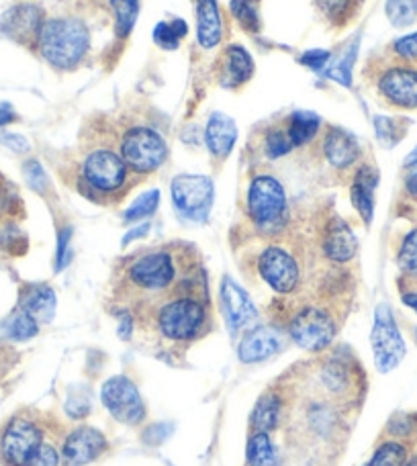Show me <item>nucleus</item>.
I'll return each mask as SVG.
<instances>
[{"label": "nucleus", "mask_w": 417, "mask_h": 466, "mask_svg": "<svg viewBox=\"0 0 417 466\" xmlns=\"http://www.w3.org/2000/svg\"><path fill=\"white\" fill-rule=\"evenodd\" d=\"M258 272L274 293L290 295L301 285V264L282 246H269L258 258Z\"/></svg>", "instance_id": "12"}, {"label": "nucleus", "mask_w": 417, "mask_h": 466, "mask_svg": "<svg viewBox=\"0 0 417 466\" xmlns=\"http://www.w3.org/2000/svg\"><path fill=\"white\" fill-rule=\"evenodd\" d=\"M188 33V25L182 19H174V21H162L156 25L154 29V41L158 47L162 49H178L180 39Z\"/></svg>", "instance_id": "32"}, {"label": "nucleus", "mask_w": 417, "mask_h": 466, "mask_svg": "<svg viewBox=\"0 0 417 466\" xmlns=\"http://www.w3.org/2000/svg\"><path fill=\"white\" fill-rule=\"evenodd\" d=\"M410 121L403 116H374V129H377V137L385 147H393L405 137Z\"/></svg>", "instance_id": "31"}, {"label": "nucleus", "mask_w": 417, "mask_h": 466, "mask_svg": "<svg viewBox=\"0 0 417 466\" xmlns=\"http://www.w3.org/2000/svg\"><path fill=\"white\" fill-rule=\"evenodd\" d=\"M156 321L162 336L174 342H188L201 334L207 323L205 299L180 293L158 309Z\"/></svg>", "instance_id": "4"}, {"label": "nucleus", "mask_w": 417, "mask_h": 466, "mask_svg": "<svg viewBox=\"0 0 417 466\" xmlns=\"http://www.w3.org/2000/svg\"><path fill=\"white\" fill-rule=\"evenodd\" d=\"M331 60V54L325 52V49H311V52H305L301 56V64L307 66V68H311L315 72H325L328 68V64Z\"/></svg>", "instance_id": "43"}, {"label": "nucleus", "mask_w": 417, "mask_h": 466, "mask_svg": "<svg viewBox=\"0 0 417 466\" xmlns=\"http://www.w3.org/2000/svg\"><path fill=\"white\" fill-rule=\"evenodd\" d=\"M172 434V423H154L144 431V442L158 446Z\"/></svg>", "instance_id": "44"}, {"label": "nucleus", "mask_w": 417, "mask_h": 466, "mask_svg": "<svg viewBox=\"0 0 417 466\" xmlns=\"http://www.w3.org/2000/svg\"><path fill=\"white\" fill-rule=\"evenodd\" d=\"M358 44H361V37H354L352 41H348L346 47L341 49L336 60H330L328 68L323 72L325 76L331 78L333 82H338L341 86L352 85V68L358 56Z\"/></svg>", "instance_id": "26"}, {"label": "nucleus", "mask_w": 417, "mask_h": 466, "mask_svg": "<svg viewBox=\"0 0 417 466\" xmlns=\"http://www.w3.org/2000/svg\"><path fill=\"white\" fill-rule=\"evenodd\" d=\"M415 342H417V328H415Z\"/></svg>", "instance_id": "54"}, {"label": "nucleus", "mask_w": 417, "mask_h": 466, "mask_svg": "<svg viewBox=\"0 0 417 466\" xmlns=\"http://www.w3.org/2000/svg\"><path fill=\"white\" fill-rule=\"evenodd\" d=\"M0 141H3V144L8 147V149H13V152H16V154H25V152H29V141L25 139L23 136H19V133H5L3 137H0Z\"/></svg>", "instance_id": "46"}, {"label": "nucleus", "mask_w": 417, "mask_h": 466, "mask_svg": "<svg viewBox=\"0 0 417 466\" xmlns=\"http://www.w3.org/2000/svg\"><path fill=\"white\" fill-rule=\"evenodd\" d=\"M402 301L412 307V309L417 313V289H412V290H403L402 293Z\"/></svg>", "instance_id": "50"}, {"label": "nucleus", "mask_w": 417, "mask_h": 466, "mask_svg": "<svg viewBox=\"0 0 417 466\" xmlns=\"http://www.w3.org/2000/svg\"><path fill=\"white\" fill-rule=\"evenodd\" d=\"M119 154L127 168L136 174H149L162 168L168 157V144L160 131L147 125H133L123 131Z\"/></svg>", "instance_id": "5"}, {"label": "nucleus", "mask_w": 417, "mask_h": 466, "mask_svg": "<svg viewBox=\"0 0 417 466\" xmlns=\"http://www.w3.org/2000/svg\"><path fill=\"white\" fill-rule=\"evenodd\" d=\"M405 466H417V456H415V459H413V461H412V462H407V464H405Z\"/></svg>", "instance_id": "53"}, {"label": "nucleus", "mask_w": 417, "mask_h": 466, "mask_svg": "<svg viewBox=\"0 0 417 466\" xmlns=\"http://www.w3.org/2000/svg\"><path fill=\"white\" fill-rule=\"evenodd\" d=\"M264 152H266V156L272 157V160H277V157H282L289 152H293V146H290L285 123L282 121H279L274 127H270L264 133Z\"/></svg>", "instance_id": "36"}, {"label": "nucleus", "mask_w": 417, "mask_h": 466, "mask_svg": "<svg viewBox=\"0 0 417 466\" xmlns=\"http://www.w3.org/2000/svg\"><path fill=\"white\" fill-rule=\"evenodd\" d=\"M231 15L248 33L260 31V0H231Z\"/></svg>", "instance_id": "33"}, {"label": "nucleus", "mask_w": 417, "mask_h": 466, "mask_svg": "<svg viewBox=\"0 0 417 466\" xmlns=\"http://www.w3.org/2000/svg\"><path fill=\"white\" fill-rule=\"evenodd\" d=\"M407 448L399 442H385L377 448L371 462L366 466H405Z\"/></svg>", "instance_id": "38"}, {"label": "nucleus", "mask_w": 417, "mask_h": 466, "mask_svg": "<svg viewBox=\"0 0 417 466\" xmlns=\"http://www.w3.org/2000/svg\"><path fill=\"white\" fill-rule=\"evenodd\" d=\"M221 305L225 321H228L231 334L252 326L258 318L254 301L231 277H223L221 280Z\"/></svg>", "instance_id": "15"}, {"label": "nucleus", "mask_w": 417, "mask_h": 466, "mask_svg": "<svg viewBox=\"0 0 417 466\" xmlns=\"http://www.w3.org/2000/svg\"><path fill=\"white\" fill-rule=\"evenodd\" d=\"M129 177L127 164L111 147H97L82 162V185L93 195H115Z\"/></svg>", "instance_id": "8"}, {"label": "nucleus", "mask_w": 417, "mask_h": 466, "mask_svg": "<svg viewBox=\"0 0 417 466\" xmlns=\"http://www.w3.org/2000/svg\"><path fill=\"white\" fill-rule=\"evenodd\" d=\"M282 123H285L287 136H289V141H290V146H293V149L311 144L317 133L321 131V125H323L321 116L311 113V111L290 113L285 116V119H282Z\"/></svg>", "instance_id": "24"}, {"label": "nucleus", "mask_w": 417, "mask_h": 466, "mask_svg": "<svg viewBox=\"0 0 417 466\" xmlns=\"http://www.w3.org/2000/svg\"><path fill=\"white\" fill-rule=\"evenodd\" d=\"M321 152L330 166L336 170H348L361 160V141L352 131L344 127H331L325 129L321 139Z\"/></svg>", "instance_id": "17"}, {"label": "nucleus", "mask_w": 417, "mask_h": 466, "mask_svg": "<svg viewBox=\"0 0 417 466\" xmlns=\"http://www.w3.org/2000/svg\"><path fill=\"white\" fill-rule=\"evenodd\" d=\"M125 279L139 293H164L177 282L178 264L170 249H152L127 266Z\"/></svg>", "instance_id": "6"}, {"label": "nucleus", "mask_w": 417, "mask_h": 466, "mask_svg": "<svg viewBox=\"0 0 417 466\" xmlns=\"http://www.w3.org/2000/svg\"><path fill=\"white\" fill-rule=\"evenodd\" d=\"M403 190L412 201H417V164L410 166V172H407L405 182H403Z\"/></svg>", "instance_id": "47"}, {"label": "nucleus", "mask_w": 417, "mask_h": 466, "mask_svg": "<svg viewBox=\"0 0 417 466\" xmlns=\"http://www.w3.org/2000/svg\"><path fill=\"white\" fill-rule=\"evenodd\" d=\"M254 76V60L244 46H228L217 64V80L228 90H238Z\"/></svg>", "instance_id": "19"}, {"label": "nucleus", "mask_w": 417, "mask_h": 466, "mask_svg": "<svg viewBox=\"0 0 417 466\" xmlns=\"http://www.w3.org/2000/svg\"><path fill=\"white\" fill-rule=\"evenodd\" d=\"M374 364L379 372L395 370L405 358V342L391 313V307L381 303L374 311V326L371 331Z\"/></svg>", "instance_id": "10"}, {"label": "nucleus", "mask_w": 417, "mask_h": 466, "mask_svg": "<svg viewBox=\"0 0 417 466\" xmlns=\"http://www.w3.org/2000/svg\"><path fill=\"white\" fill-rule=\"evenodd\" d=\"M129 334H131V318L129 315H121V326H119V336L125 339V338H129Z\"/></svg>", "instance_id": "51"}, {"label": "nucleus", "mask_w": 417, "mask_h": 466, "mask_svg": "<svg viewBox=\"0 0 417 466\" xmlns=\"http://www.w3.org/2000/svg\"><path fill=\"white\" fill-rule=\"evenodd\" d=\"M19 121V115L13 109V105L0 103V127H6V125Z\"/></svg>", "instance_id": "48"}, {"label": "nucleus", "mask_w": 417, "mask_h": 466, "mask_svg": "<svg viewBox=\"0 0 417 466\" xmlns=\"http://www.w3.org/2000/svg\"><path fill=\"white\" fill-rule=\"evenodd\" d=\"M364 78L382 106L402 113L417 111V64L399 60L385 49L371 57Z\"/></svg>", "instance_id": "1"}, {"label": "nucleus", "mask_w": 417, "mask_h": 466, "mask_svg": "<svg viewBox=\"0 0 417 466\" xmlns=\"http://www.w3.org/2000/svg\"><path fill=\"white\" fill-rule=\"evenodd\" d=\"M36 49L46 64L56 70L70 72L78 68L90 49V31L76 16L46 19L37 35Z\"/></svg>", "instance_id": "2"}, {"label": "nucleus", "mask_w": 417, "mask_h": 466, "mask_svg": "<svg viewBox=\"0 0 417 466\" xmlns=\"http://www.w3.org/2000/svg\"><path fill=\"white\" fill-rule=\"evenodd\" d=\"M238 139L236 121L225 113H213L205 127V146L215 160H225L231 154Z\"/></svg>", "instance_id": "20"}, {"label": "nucleus", "mask_w": 417, "mask_h": 466, "mask_svg": "<svg viewBox=\"0 0 417 466\" xmlns=\"http://www.w3.org/2000/svg\"><path fill=\"white\" fill-rule=\"evenodd\" d=\"M397 264L407 279H417V228L407 231L399 244Z\"/></svg>", "instance_id": "34"}, {"label": "nucleus", "mask_w": 417, "mask_h": 466, "mask_svg": "<svg viewBox=\"0 0 417 466\" xmlns=\"http://www.w3.org/2000/svg\"><path fill=\"white\" fill-rule=\"evenodd\" d=\"M279 420H280V399L274 393H269L256 403L252 418H249V426H252L254 431H266V434H269L270 430L279 426Z\"/></svg>", "instance_id": "27"}, {"label": "nucleus", "mask_w": 417, "mask_h": 466, "mask_svg": "<svg viewBox=\"0 0 417 466\" xmlns=\"http://www.w3.org/2000/svg\"><path fill=\"white\" fill-rule=\"evenodd\" d=\"M379 185V172L371 164H362L354 174L352 188H350V197H352L354 209L361 215L366 226H371L374 218V190Z\"/></svg>", "instance_id": "21"}, {"label": "nucleus", "mask_w": 417, "mask_h": 466, "mask_svg": "<svg viewBox=\"0 0 417 466\" xmlns=\"http://www.w3.org/2000/svg\"><path fill=\"white\" fill-rule=\"evenodd\" d=\"M101 401L113 418L125 426H137L146 418V405L133 380L123 377H111L101 389Z\"/></svg>", "instance_id": "13"}, {"label": "nucleus", "mask_w": 417, "mask_h": 466, "mask_svg": "<svg viewBox=\"0 0 417 466\" xmlns=\"http://www.w3.org/2000/svg\"><path fill=\"white\" fill-rule=\"evenodd\" d=\"M172 205L185 221L205 223L211 215L215 187L213 180L201 174H178L170 185Z\"/></svg>", "instance_id": "7"}, {"label": "nucleus", "mask_w": 417, "mask_h": 466, "mask_svg": "<svg viewBox=\"0 0 417 466\" xmlns=\"http://www.w3.org/2000/svg\"><path fill=\"white\" fill-rule=\"evenodd\" d=\"M246 459L249 466H279V452L266 431H254L248 440Z\"/></svg>", "instance_id": "28"}, {"label": "nucleus", "mask_w": 417, "mask_h": 466, "mask_svg": "<svg viewBox=\"0 0 417 466\" xmlns=\"http://www.w3.org/2000/svg\"><path fill=\"white\" fill-rule=\"evenodd\" d=\"M23 174H25V180H27V185L37 190V193H46L47 188V177H46V170L41 168V164L37 160H27L23 164Z\"/></svg>", "instance_id": "41"}, {"label": "nucleus", "mask_w": 417, "mask_h": 466, "mask_svg": "<svg viewBox=\"0 0 417 466\" xmlns=\"http://www.w3.org/2000/svg\"><path fill=\"white\" fill-rule=\"evenodd\" d=\"M413 164H417V146L413 147V152L405 157V166H407V168H410V166H413Z\"/></svg>", "instance_id": "52"}, {"label": "nucleus", "mask_w": 417, "mask_h": 466, "mask_svg": "<svg viewBox=\"0 0 417 466\" xmlns=\"http://www.w3.org/2000/svg\"><path fill=\"white\" fill-rule=\"evenodd\" d=\"M41 446L44 434L37 423L27 418H13L0 434V462L5 466H31Z\"/></svg>", "instance_id": "9"}, {"label": "nucleus", "mask_w": 417, "mask_h": 466, "mask_svg": "<svg viewBox=\"0 0 417 466\" xmlns=\"http://www.w3.org/2000/svg\"><path fill=\"white\" fill-rule=\"evenodd\" d=\"M158 205H160V190H147V193L139 195L136 201L131 203V207L127 211H125V221L133 223V221H144L147 219L149 215H154Z\"/></svg>", "instance_id": "37"}, {"label": "nucleus", "mask_w": 417, "mask_h": 466, "mask_svg": "<svg viewBox=\"0 0 417 466\" xmlns=\"http://www.w3.org/2000/svg\"><path fill=\"white\" fill-rule=\"evenodd\" d=\"M115 16L117 37H129L139 15V0H108Z\"/></svg>", "instance_id": "30"}, {"label": "nucleus", "mask_w": 417, "mask_h": 466, "mask_svg": "<svg viewBox=\"0 0 417 466\" xmlns=\"http://www.w3.org/2000/svg\"><path fill=\"white\" fill-rule=\"evenodd\" d=\"M37 331H39V323L33 319L29 313L19 311V313H15L11 319H8L6 334L11 336L13 339H19V342L36 338Z\"/></svg>", "instance_id": "39"}, {"label": "nucleus", "mask_w": 417, "mask_h": 466, "mask_svg": "<svg viewBox=\"0 0 417 466\" xmlns=\"http://www.w3.org/2000/svg\"><path fill=\"white\" fill-rule=\"evenodd\" d=\"M107 451V438L95 428H78L68 434L62 446L66 466H86Z\"/></svg>", "instance_id": "16"}, {"label": "nucleus", "mask_w": 417, "mask_h": 466, "mask_svg": "<svg viewBox=\"0 0 417 466\" xmlns=\"http://www.w3.org/2000/svg\"><path fill=\"white\" fill-rule=\"evenodd\" d=\"M336 321L323 307L307 305L290 321L289 334L299 348L307 352H320L331 344V339L336 338Z\"/></svg>", "instance_id": "11"}, {"label": "nucleus", "mask_w": 417, "mask_h": 466, "mask_svg": "<svg viewBox=\"0 0 417 466\" xmlns=\"http://www.w3.org/2000/svg\"><path fill=\"white\" fill-rule=\"evenodd\" d=\"M57 462H60V454H57L56 448L44 444L39 448L36 461H33L31 466H57Z\"/></svg>", "instance_id": "45"}, {"label": "nucleus", "mask_w": 417, "mask_h": 466, "mask_svg": "<svg viewBox=\"0 0 417 466\" xmlns=\"http://www.w3.org/2000/svg\"><path fill=\"white\" fill-rule=\"evenodd\" d=\"M223 39V23L217 0H197V41L203 49H213Z\"/></svg>", "instance_id": "23"}, {"label": "nucleus", "mask_w": 417, "mask_h": 466, "mask_svg": "<svg viewBox=\"0 0 417 466\" xmlns=\"http://www.w3.org/2000/svg\"><path fill=\"white\" fill-rule=\"evenodd\" d=\"M72 228H66L60 231V238H57V249H56V272H62L66 266L72 260Z\"/></svg>", "instance_id": "42"}, {"label": "nucleus", "mask_w": 417, "mask_h": 466, "mask_svg": "<svg viewBox=\"0 0 417 466\" xmlns=\"http://www.w3.org/2000/svg\"><path fill=\"white\" fill-rule=\"evenodd\" d=\"M321 252L330 262L346 264L358 254V239L341 218H331L321 233Z\"/></svg>", "instance_id": "18"}, {"label": "nucleus", "mask_w": 417, "mask_h": 466, "mask_svg": "<svg viewBox=\"0 0 417 466\" xmlns=\"http://www.w3.org/2000/svg\"><path fill=\"white\" fill-rule=\"evenodd\" d=\"M246 209L262 233H277L287 226L289 201L282 182L272 174H258L248 187Z\"/></svg>", "instance_id": "3"}, {"label": "nucleus", "mask_w": 417, "mask_h": 466, "mask_svg": "<svg viewBox=\"0 0 417 466\" xmlns=\"http://www.w3.org/2000/svg\"><path fill=\"white\" fill-rule=\"evenodd\" d=\"M280 348L282 342L277 331L270 328H256L241 338L238 356L244 364H256L277 354Z\"/></svg>", "instance_id": "22"}, {"label": "nucleus", "mask_w": 417, "mask_h": 466, "mask_svg": "<svg viewBox=\"0 0 417 466\" xmlns=\"http://www.w3.org/2000/svg\"><path fill=\"white\" fill-rule=\"evenodd\" d=\"M387 52L391 56L399 57V60L417 64V33H412V35L395 39L393 44L387 47Z\"/></svg>", "instance_id": "40"}, {"label": "nucleus", "mask_w": 417, "mask_h": 466, "mask_svg": "<svg viewBox=\"0 0 417 466\" xmlns=\"http://www.w3.org/2000/svg\"><path fill=\"white\" fill-rule=\"evenodd\" d=\"M46 23V15L37 5L21 3L3 15L0 19V31L6 37H11L16 44L25 47H36L37 35L41 31V25Z\"/></svg>", "instance_id": "14"}, {"label": "nucleus", "mask_w": 417, "mask_h": 466, "mask_svg": "<svg viewBox=\"0 0 417 466\" xmlns=\"http://www.w3.org/2000/svg\"><path fill=\"white\" fill-rule=\"evenodd\" d=\"M56 305L57 299L54 289H49L46 285H33L25 290L21 297V311L29 313L37 323L52 321L56 315Z\"/></svg>", "instance_id": "25"}, {"label": "nucleus", "mask_w": 417, "mask_h": 466, "mask_svg": "<svg viewBox=\"0 0 417 466\" xmlns=\"http://www.w3.org/2000/svg\"><path fill=\"white\" fill-rule=\"evenodd\" d=\"M385 11L393 27H410L417 21V0H387Z\"/></svg>", "instance_id": "35"}, {"label": "nucleus", "mask_w": 417, "mask_h": 466, "mask_svg": "<svg viewBox=\"0 0 417 466\" xmlns=\"http://www.w3.org/2000/svg\"><path fill=\"white\" fill-rule=\"evenodd\" d=\"M147 231H149V223H144V226L133 228L131 231H127V233H125V236H123V246H127V244H131V241H136V239H139V238L147 236Z\"/></svg>", "instance_id": "49"}, {"label": "nucleus", "mask_w": 417, "mask_h": 466, "mask_svg": "<svg viewBox=\"0 0 417 466\" xmlns=\"http://www.w3.org/2000/svg\"><path fill=\"white\" fill-rule=\"evenodd\" d=\"M315 5L333 27H346L358 13V0H315Z\"/></svg>", "instance_id": "29"}]
</instances>
